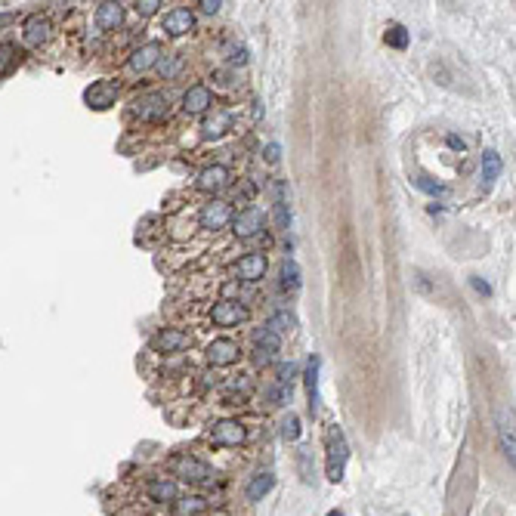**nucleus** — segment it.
Returning <instances> with one entry per match:
<instances>
[{"label": "nucleus", "mask_w": 516, "mask_h": 516, "mask_svg": "<svg viewBox=\"0 0 516 516\" xmlns=\"http://www.w3.org/2000/svg\"><path fill=\"white\" fill-rule=\"evenodd\" d=\"M325 446H328V479H331V483H340L343 470H347V461H349V446H347V436H343V430L337 427V424L328 427Z\"/></svg>", "instance_id": "f257e3e1"}, {"label": "nucleus", "mask_w": 516, "mask_h": 516, "mask_svg": "<svg viewBox=\"0 0 516 516\" xmlns=\"http://www.w3.org/2000/svg\"><path fill=\"white\" fill-rule=\"evenodd\" d=\"M174 473L180 479H185V483H195V485H211L213 476H217L207 464H202L198 457H189V455L174 457Z\"/></svg>", "instance_id": "f03ea898"}, {"label": "nucleus", "mask_w": 516, "mask_h": 516, "mask_svg": "<svg viewBox=\"0 0 516 516\" xmlns=\"http://www.w3.org/2000/svg\"><path fill=\"white\" fill-rule=\"evenodd\" d=\"M133 112L139 114V121H164L170 114V103L164 93H146L133 103Z\"/></svg>", "instance_id": "7ed1b4c3"}, {"label": "nucleus", "mask_w": 516, "mask_h": 516, "mask_svg": "<svg viewBox=\"0 0 516 516\" xmlns=\"http://www.w3.org/2000/svg\"><path fill=\"white\" fill-rule=\"evenodd\" d=\"M245 436H248V430L241 427L238 420H220V424H213V430H211L213 446H220V448L241 446V442H245Z\"/></svg>", "instance_id": "20e7f679"}, {"label": "nucleus", "mask_w": 516, "mask_h": 516, "mask_svg": "<svg viewBox=\"0 0 516 516\" xmlns=\"http://www.w3.org/2000/svg\"><path fill=\"white\" fill-rule=\"evenodd\" d=\"M114 99H118V84H114V81H96V84H90V87H87V93H84V103H87L90 109H96V112L114 105Z\"/></svg>", "instance_id": "39448f33"}, {"label": "nucleus", "mask_w": 516, "mask_h": 516, "mask_svg": "<svg viewBox=\"0 0 516 516\" xmlns=\"http://www.w3.org/2000/svg\"><path fill=\"white\" fill-rule=\"evenodd\" d=\"M238 343L229 340V337H220V340H213L211 347H207V362L213 365V368H226V365L238 362Z\"/></svg>", "instance_id": "423d86ee"}, {"label": "nucleus", "mask_w": 516, "mask_h": 516, "mask_svg": "<svg viewBox=\"0 0 516 516\" xmlns=\"http://www.w3.org/2000/svg\"><path fill=\"white\" fill-rule=\"evenodd\" d=\"M211 319H213V325H220V328H232V325H238V321H248V306L235 303V300H223V303H217L211 310Z\"/></svg>", "instance_id": "0eeeda50"}, {"label": "nucleus", "mask_w": 516, "mask_h": 516, "mask_svg": "<svg viewBox=\"0 0 516 516\" xmlns=\"http://www.w3.org/2000/svg\"><path fill=\"white\" fill-rule=\"evenodd\" d=\"M198 223L204 229H223L232 223V207L226 202H211L202 207V213H198Z\"/></svg>", "instance_id": "6e6552de"}, {"label": "nucleus", "mask_w": 516, "mask_h": 516, "mask_svg": "<svg viewBox=\"0 0 516 516\" xmlns=\"http://www.w3.org/2000/svg\"><path fill=\"white\" fill-rule=\"evenodd\" d=\"M263 229V211L260 207H248V211H241L238 217H232V232L238 235V238H250V235H257Z\"/></svg>", "instance_id": "1a4fd4ad"}, {"label": "nucleus", "mask_w": 516, "mask_h": 516, "mask_svg": "<svg viewBox=\"0 0 516 516\" xmlns=\"http://www.w3.org/2000/svg\"><path fill=\"white\" fill-rule=\"evenodd\" d=\"M254 343H257V365H269L272 356H275L278 347H282L278 334L269 331V328H257V331H254Z\"/></svg>", "instance_id": "9d476101"}, {"label": "nucleus", "mask_w": 516, "mask_h": 516, "mask_svg": "<svg viewBox=\"0 0 516 516\" xmlns=\"http://www.w3.org/2000/svg\"><path fill=\"white\" fill-rule=\"evenodd\" d=\"M189 343H192V337L185 331H180V328H164V331L152 340V347L161 349V353H180V349H185Z\"/></svg>", "instance_id": "9b49d317"}, {"label": "nucleus", "mask_w": 516, "mask_h": 516, "mask_svg": "<svg viewBox=\"0 0 516 516\" xmlns=\"http://www.w3.org/2000/svg\"><path fill=\"white\" fill-rule=\"evenodd\" d=\"M229 185V170L223 164H213V167H204L202 176H198V189L202 192H220Z\"/></svg>", "instance_id": "f8f14e48"}, {"label": "nucleus", "mask_w": 516, "mask_h": 516, "mask_svg": "<svg viewBox=\"0 0 516 516\" xmlns=\"http://www.w3.org/2000/svg\"><path fill=\"white\" fill-rule=\"evenodd\" d=\"M195 28V16H192L189 10H170L167 16H164V31L167 34H174V38H180V34H185V31H192Z\"/></svg>", "instance_id": "ddd939ff"}, {"label": "nucleus", "mask_w": 516, "mask_h": 516, "mask_svg": "<svg viewBox=\"0 0 516 516\" xmlns=\"http://www.w3.org/2000/svg\"><path fill=\"white\" fill-rule=\"evenodd\" d=\"M158 59H161V44H142L139 50H133V56H130V68L136 71H149L152 66H158Z\"/></svg>", "instance_id": "4468645a"}, {"label": "nucleus", "mask_w": 516, "mask_h": 516, "mask_svg": "<svg viewBox=\"0 0 516 516\" xmlns=\"http://www.w3.org/2000/svg\"><path fill=\"white\" fill-rule=\"evenodd\" d=\"M207 105H211V90L204 87V84H195V87H189L185 90V96H183V109L189 112V114H202Z\"/></svg>", "instance_id": "2eb2a0df"}, {"label": "nucleus", "mask_w": 516, "mask_h": 516, "mask_svg": "<svg viewBox=\"0 0 516 516\" xmlns=\"http://www.w3.org/2000/svg\"><path fill=\"white\" fill-rule=\"evenodd\" d=\"M50 40V22L44 16H31L25 22V44L28 47H44Z\"/></svg>", "instance_id": "dca6fc26"}, {"label": "nucleus", "mask_w": 516, "mask_h": 516, "mask_svg": "<svg viewBox=\"0 0 516 516\" xmlns=\"http://www.w3.org/2000/svg\"><path fill=\"white\" fill-rule=\"evenodd\" d=\"M121 22H124V6H121V3H99L96 25L103 28V31H114Z\"/></svg>", "instance_id": "f3484780"}, {"label": "nucleus", "mask_w": 516, "mask_h": 516, "mask_svg": "<svg viewBox=\"0 0 516 516\" xmlns=\"http://www.w3.org/2000/svg\"><path fill=\"white\" fill-rule=\"evenodd\" d=\"M263 272H266V257L263 254H248L238 260V275L245 282H257V278H263Z\"/></svg>", "instance_id": "a211bd4d"}, {"label": "nucleus", "mask_w": 516, "mask_h": 516, "mask_svg": "<svg viewBox=\"0 0 516 516\" xmlns=\"http://www.w3.org/2000/svg\"><path fill=\"white\" fill-rule=\"evenodd\" d=\"M272 489H275V476H272V473H257V476L248 483L245 498L248 501H263Z\"/></svg>", "instance_id": "6ab92c4d"}, {"label": "nucleus", "mask_w": 516, "mask_h": 516, "mask_svg": "<svg viewBox=\"0 0 516 516\" xmlns=\"http://www.w3.org/2000/svg\"><path fill=\"white\" fill-rule=\"evenodd\" d=\"M501 167H504V164H501V155L494 152V149H485V155H483V189L485 192H489L494 180L501 176Z\"/></svg>", "instance_id": "aec40b11"}, {"label": "nucleus", "mask_w": 516, "mask_h": 516, "mask_svg": "<svg viewBox=\"0 0 516 516\" xmlns=\"http://www.w3.org/2000/svg\"><path fill=\"white\" fill-rule=\"evenodd\" d=\"M229 127H232V114H229V112H213V114H207L202 130H204L207 139H217V136H223Z\"/></svg>", "instance_id": "412c9836"}, {"label": "nucleus", "mask_w": 516, "mask_h": 516, "mask_svg": "<svg viewBox=\"0 0 516 516\" xmlns=\"http://www.w3.org/2000/svg\"><path fill=\"white\" fill-rule=\"evenodd\" d=\"M319 356H312L306 365V393H310V411H319Z\"/></svg>", "instance_id": "4be33fe9"}, {"label": "nucleus", "mask_w": 516, "mask_h": 516, "mask_svg": "<svg viewBox=\"0 0 516 516\" xmlns=\"http://www.w3.org/2000/svg\"><path fill=\"white\" fill-rule=\"evenodd\" d=\"M149 494H152L155 501H167V504H174V501L180 498V489H176L174 479H155V483L149 485Z\"/></svg>", "instance_id": "5701e85b"}, {"label": "nucleus", "mask_w": 516, "mask_h": 516, "mask_svg": "<svg viewBox=\"0 0 516 516\" xmlns=\"http://www.w3.org/2000/svg\"><path fill=\"white\" fill-rule=\"evenodd\" d=\"M204 510L202 498H176L174 501V516H198Z\"/></svg>", "instance_id": "b1692460"}, {"label": "nucleus", "mask_w": 516, "mask_h": 516, "mask_svg": "<svg viewBox=\"0 0 516 516\" xmlns=\"http://www.w3.org/2000/svg\"><path fill=\"white\" fill-rule=\"evenodd\" d=\"M282 288L284 291H297L300 288V266L294 260L282 263Z\"/></svg>", "instance_id": "393cba45"}, {"label": "nucleus", "mask_w": 516, "mask_h": 516, "mask_svg": "<svg viewBox=\"0 0 516 516\" xmlns=\"http://www.w3.org/2000/svg\"><path fill=\"white\" fill-rule=\"evenodd\" d=\"M16 59H19L16 44H0V75H10L16 68Z\"/></svg>", "instance_id": "a878e982"}, {"label": "nucleus", "mask_w": 516, "mask_h": 516, "mask_svg": "<svg viewBox=\"0 0 516 516\" xmlns=\"http://www.w3.org/2000/svg\"><path fill=\"white\" fill-rule=\"evenodd\" d=\"M384 40L390 47H396V50H405L408 47V31L402 25H390V28H386V34H384Z\"/></svg>", "instance_id": "bb28decb"}, {"label": "nucleus", "mask_w": 516, "mask_h": 516, "mask_svg": "<svg viewBox=\"0 0 516 516\" xmlns=\"http://www.w3.org/2000/svg\"><path fill=\"white\" fill-rule=\"evenodd\" d=\"M282 436H284L288 442L300 439V418H297V414H288V418L282 420Z\"/></svg>", "instance_id": "cd10ccee"}, {"label": "nucleus", "mask_w": 516, "mask_h": 516, "mask_svg": "<svg viewBox=\"0 0 516 516\" xmlns=\"http://www.w3.org/2000/svg\"><path fill=\"white\" fill-rule=\"evenodd\" d=\"M266 328H269V331H275V334H278V331H291V328H294V319H291L288 312H278Z\"/></svg>", "instance_id": "c85d7f7f"}, {"label": "nucleus", "mask_w": 516, "mask_h": 516, "mask_svg": "<svg viewBox=\"0 0 516 516\" xmlns=\"http://www.w3.org/2000/svg\"><path fill=\"white\" fill-rule=\"evenodd\" d=\"M180 66H183V56H170L167 62H161V75L164 77H174L176 71H180Z\"/></svg>", "instance_id": "c756f323"}, {"label": "nucleus", "mask_w": 516, "mask_h": 516, "mask_svg": "<svg viewBox=\"0 0 516 516\" xmlns=\"http://www.w3.org/2000/svg\"><path fill=\"white\" fill-rule=\"evenodd\" d=\"M288 223H291L288 204H284V202H278V204H275V226H278V229H288Z\"/></svg>", "instance_id": "7c9ffc66"}, {"label": "nucleus", "mask_w": 516, "mask_h": 516, "mask_svg": "<svg viewBox=\"0 0 516 516\" xmlns=\"http://www.w3.org/2000/svg\"><path fill=\"white\" fill-rule=\"evenodd\" d=\"M501 446H504L507 461L513 464V457H516V455H513V448H516V446H513V433H507V427H501Z\"/></svg>", "instance_id": "2f4dec72"}, {"label": "nucleus", "mask_w": 516, "mask_h": 516, "mask_svg": "<svg viewBox=\"0 0 516 516\" xmlns=\"http://www.w3.org/2000/svg\"><path fill=\"white\" fill-rule=\"evenodd\" d=\"M294 374H297V365L294 362H288V365H282V368H278V384H291L294 381Z\"/></svg>", "instance_id": "473e14b6"}, {"label": "nucleus", "mask_w": 516, "mask_h": 516, "mask_svg": "<svg viewBox=\"0 0 516 516\" xmlns=\"http://www.w3.org/2000/svg\"><path fill=\"white\" fill-rule=\"evenodd\" d=\"M158 0H139V3H136V13H139V16H155L158 13Z\"/></svg>", "instance_id": "72a5a7b5"}, {"label": "nucleus", "mask_w": 516, "mask_h": 516, "mask_svg": "<svg viewBox=\"0 0 516 516\" xmlns=\"http://www.w3.org/2000/svg\"><path fill=\"white\" fill-rule=\"evenodd\" d=\"M414 185H418V189H424V192H433V195H442V185H436V183H430L427 176H418V180H414Z\"/></svg>", "instance_id": "f704fd0d"}, {"label": "nucleus", "mask_w": 516, "mask_h": 516, "mask_svg": "<svg viewBox=\"0 0 516 516\" xmlns=\"http://www.w3.org/2000/svg\"><path fill=\"white\" fill-rule=\"evenodd\" d=\"M470 284H473V288H476L479 294H483V297H489V294H492V284H489V282H483L479 275H473V278H470Z\"/></svg>", "instance_id": "c9c22d12"}, {"label": "nucleus", "mask_w": 516, "mask_h": 516, "mask_svg": "<svg viewBox=\"0 0 516 516\" xmlns=\"http://www.w3.org/2000/svg\"><path fill=\"white\" fill-rule=\"evenodd\" d=\"M198 6H202L204 13H220V6H223V0H202V3H198Z\"/></svg>", "instance_id": "e433bc0d"}, {"label": "nucleus", "mask_w": 516, "mask_h": 516, "mask_svg": "<svg viewBox=\"0 0 516 516\" xmlns=\"http://www.w3.org/2000/svg\"><path fill=\"white\" fill-rule=\"evenodd\" d=\"M278 155H282V149H278L275 142H272V146H266V161H269V164H275Z\"/></svg>", "instance_id": "4c0bfd02"}, {"label": "nucleus", "mask_w": 516, "mask_h": 516, "mask_svg": "<svg viewBox=\"0 0 516 516\" xmlns=\"http://www.w3.org/2000/svg\"><path fill=\"white\" fill-rule=\"evenodd\" d=\"M448 146H451V149H457V152H464V139H461V136H455V133L448 136Z\"/></svg>", "instance_id": "58836bf2"}, {"label": "nucleus", "mask_w": 516, "mask_h": 516, "mask_svg": "<svg viewBox=\"0 0 516 516\" xmlns=\"http://www.w3.org/2000/svg\"><path fill=\"white\" fill-rule=\"evenodd\" d=\"M13 19H16V16H13V13H0V28H3V25H10Z\"/></svg>", "instance_id": "ea45409f"}, {"label": "nucleus", "mask_w": 516, "mask_h": 516, "mask_svg": "<svg viewBox=\"0 0 516 516\" xmlns=\"http://www.w3.org/2000/svg\"><path fill=\"white\" fill-rule=\"evenodd\" d=\"M325 516H343V513H340V510H328Z\"/></svg>", "instance_id": "a19ab883"}, {"label": "nucleus", "mask_w": 516, "mask_h": 516, "mask_svg": "<svg viewBox=\"0 0 516 516\" xmlns=\"http://www.w3.org/2000/svg\"><path fill=\"white\" fill-rule=\"evenodd\" d=\"M405 516H408V513H405Z\"/></svg>", "instance_id": "79ce46f5"}]
</instances>
